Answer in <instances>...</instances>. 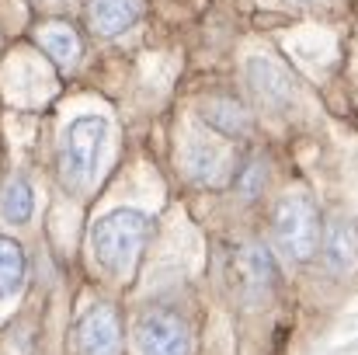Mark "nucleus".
I'll return each instance as SVG.
<instances>
[{
    "label": "nucleus",
    "mask_w": 358,
    "mask_h": 355,
    "mask_svg": "<svg viewBox=\"0 0 358 355\" xmlns=\"http://www.w3.org/2000/svg\"><path fill=\"white\" fill-rule=\"evenodd\" d=\"M150 237V216L143 209H129L119 206L112 213H105L101 220H94L91 227V251L94 261L108 272V275H129L143 244Z\"/></svg>",
    "instance_id": "nucleus-1"
},
{
    "label": "nucleus",
    "mask_w": 358,
    "mask_h": 355,
    "mask_svg": "<svg viewBox=\"0 0 358 355\" xmlns=\"http://www.w3.org/2000/svg\"><path fill=\"white\" fill-rule=\"evenodd\" d=\"M105 139H108V122L101 116H77L66 125L56 157L63 188H84L94 181Z\"/></svg>",
    "instance_id": "nucleus-2"
},
{
    "label": "nucleus",
    "mask_w": 358,
    "mask_h": 355,
    "mask_svg": "<svg viewBox=\"0 0 358 355\" xmlns=\"http://www.w3.org/2000/svg\"><path fill=\"white\" fill-rule=\"evenodd\" d=\"M271 237L278 251L292 261H306L320 247V213L317 202L303 192H289L275 202L271 213Z\"/></svg>",
    "instance_id": "nucleus-3"
},
{
    "label": "nucleus",
    "mask_w": 358,
    "mask_h": 355,
    "mask_svg": "<svg viewBox=\"0 0 358 355\" xmlns=\"http://www.w3.org/2000/svg\"><path fill=\"white\" fill-rule=\"evenodd\" d=\"M230 282L243 303H264L278 286V265H275L271 251L261 244L237 247V254L230 261Z\"/></svg>",
    "instance_id": "nucleus-4"
},
{
    "label": "nucleus",
    "mask_w": 358,
    "mask_h": 355,
    "mask_svg": "<svg viewBox=\"0 0 358 355\" xmlns=\"http://www.w3.org/2000/svg\"><path fill=\"white\" fill-rule=\"evenodd\" d=\"M132 342L139 355H188L192 352V335L188 324L171 314V310H146L139 314L132 328Z\"/></svg>",
    "instance_id": "nucleus-5"
},
{
    "label": "nucleus",
    "mask_w": 358,
    "mask_h": 355,
    "mask_svg": "<svg viewBox=\"0 0 358 355\" xmlns=\"http://www.w3.org/2000/svg\"><path fill=\"white\" fill-rule=\"evenodd\" d=\"M73 345H77V355H119L122 328L115 307L108 303L87 307L73 328Z\"/></svg>",
    "instance_id": "nucleus-6"
},
{
    "label": "nucleus",
    "mask_w": 358,
    "mask_h": 355,
    "mask_svg": "<svg viewBox=\"0 0 358 355\" xmlns=\"http://www.w3.org/2000/svg\"><path fill=\"white\" fill-rule=\"evenodd\" d=\"M247 84H250L254 98L264 109H271V112H285L296 102V81H292V74L278 60H271V56H250V63H247Z\"/></svg>",
    "instance_id": "nucleus-7"
},
{
    "label": "nucleus",
    "mask_w": 358,
    "mask_h": 355,
    "mask_svg": "<svg viewBox=\"0 0 358 355\" xmlns=\"http://www.w3.org/2000/svg\"><path fill=\"white\" fill-rule=\"evenodd\" d=\"M320 254L324 265L334 275H348L358 265V227L352 220H331L320 237Z\"/></svg>",
    "instance_id": "nucleus-8"
},
{
    "label": "nucleus",
    "mask_w": 358,
    "mask_h": 355,
    "mask_svg": "<svg viewBox=\"0 0 358 355\" xmlns=\"http://www.w3.org/2000/svg\"><path fill=\"white\" fill-rule=\"evenodd\" d=\"M139 0H87V25L101 39H115L139 18Z\"/></svg>",
    "instance_id": "nucleus-9"
},
{
    "label": "nucleus",
    "mask_w": 358,
    "mask_h": 355,
    "mask_svg": "<svg viewBox=\"0 0 358 355\" xmlns=\"http://www.w3.org/2000/svg\"><path fill=\"white\" fill-rule=\"evenodd\" d=\"M185 167L195 181L202 185H216L227 171V150L220 143H209V139H199V143H188L185 150Z\"/></svg>",
    "instance_id": "nucleus-10"
},
{
    "label": "nucleus",
    "mask_w": 358,
    "mask_h": 355,
    "mask_svg": "<svg viewBox=\"0 0 358 355\" xmlns=\"http://www.w3.org/2000/svg\"><path fill=\"white\" fill-rule=\"evenodd\" d=\"M0 216L10 227H24L35 216V188L24 174H14L0 192Z\"/></svg>",
    "instance_id": "nucleus-11"
},
{
    "label": "nucleus",
    "mask_w": 358,
    "mask_h": 355,
    "mask_svg": "<svg viewBox=\"0 0 358 355\" xmlns=\"http://www.w3.org/2000/svg\"><path fill=\"white\" fill-rule=\"evenodd\" d=\"M199 116L206 118L216 132H223V136H230V139H240V136L250 132V118H247V112L240 109L234 98H209Z\"/></svg>",
    "instance_id": "nucleus-12"
},
{
    "label": "nucleus",
    "mask_w": 358,
    "mask_h": 355,
    "mask_svg": "<svg viewBox=\"0 0 358 355\" xmlns=\"http://www.w3.org/2000/svg\"><path fill=\"white\" fill-rule=\"evenodd\" d=\"M24 275H28V254H24V247L14 237L0 234V300L14 296L24 286Z\"/></svg>",
    "instance_id": "nucleus-13"
},
{
    "label": "nucleus",
    "mask_w": 358,
    "mask_h": 355,
    "mask_svg": "<svg viewBox=\"0 0 358 355\" xmlns=\"http://www.w3.org/2000/svg\"><path fill=\"white\" fill-rule=\"evenodd\" d=\"M38 42H42V49L59 63V67H77V60H80V35L70 28V25H45L42 28V35H38Z\"/></svg>",
    "instance_id": "nucleus-14"
},
{
    "label": "nucleus",
    "mask_w": 358,
    "mask_h": 355,
    "mask_svg": "<svg viewBox=\"0 0 358 355\" xmlns=\"http://www.w3.org/2000/svg\"><path fill=\"white\" fill-rule=\"evenodd\" d=\"M264 181H268V167H264L261 157L240 160V167L234 171V188H237V195H243V199H254L264 188Z\"/></svg>",
    "instance_id": "nucleus-15"
},
{
    "label": "nucleus",
    "mask_w": 358,
    "mask_h": 355,
    "mask_svg": "<svg viewBox=\"0 0 358 355\" xmlns=\"http://www.w3.org/2000/svg\"><path fill=\"white\" fill-rule=\"evenodd\" d=\"M303 4H313V0H303Z\"/></svg>",
    "instance_id": "nucleus-16"
}]
</instances>
